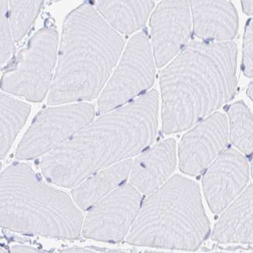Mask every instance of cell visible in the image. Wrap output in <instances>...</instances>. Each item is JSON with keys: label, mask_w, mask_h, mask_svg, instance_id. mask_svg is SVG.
Segmentation results:
<instances>
[{"label": "cell", "mask_w": 253, "mask_h": 253, "mask_svg": "<svg viewBox=\"0 0 253 253\" xmlns=\"http://www.w3.org/2000/svg\"><path fill=\"white\" fill-rule=\"evenodd\" d=\"M158 103V93L152 90L103 113L42 155V175L52 184L74 188L97 171L138 155L155 141Z\"/></svg>", "instance_id": "6da1fadb"}, {"label": "cell", "mask_w": 253, "mask_h": 253, "mask_svg": "<svg viewBox=\"0 0 253 253\" xmlns=\"http://www.w3.org/2000/svg\"><path fill=\"white\" fill-rule=\"evenodd\" d=\"M237 56L233 42L193 41L163 70L164 133L188 130L234 98Z\"/></svg>", "instance_id": "7a4b0ae2"}, {"label": "cell", "mask_w": 253, "mask_h": 253, "mask_svg": "<svg viewBox=\"0 0 253 253\" xmlns=\"http://www.w3.org/2000/svg\"><path fill=\"white\" fill-rule=\"evenodd\" d=\"M125 40L92 4L83 3L63 23L57 65L47 103L91 101L105 87Z\"/></svg>", "instance_id": "3957f363"}, {"label": "cell", "mask_w": 253, "mask_h": 253, "mask_svg": "<svg viewBox=\"0 0 253 253\" xmlns=\"http://www.w3.org/2000/svg\"><path fill=\"white\" fill-rule=\"evenodd\" d=\"M74 202L66 194L42 182L28 164L15 162L1 173L0 223L4 229L78 239L84 219Z\"/></svg>", "instance_id": "277c9868"}, {"label": "cell", "mask_w": 253, "mask_h": 253, "mask_svg": "<svg viewBox=\"0 0 253 253\" xmlns=\"http://www.w3.org/2000/svg\"><path fill=\"white\" fill-rule=\"evenodd\" d=\"M210 230L200 187L174 175L149 194L126 241L135 246L193 251L204 243Z\"/></svg>", "instance_id": "5b68a950"}, {"label": "cell", "mask_w": 253, "mask_h": 253, "mask_svg": "<svg viewBox=\"0 0 253 253\" xmlns=\"http://www.w3.org/2000/svg\"><path fill=\"white\" fill-rule=\"evenodd\" d=\"M58 52L55 26L41 29L10 64L4 67L2 91L39 102L50 90Z\"/></svg>", "instance_id": "8992f818"}, {"label": "cell", "mask_w": 253, "mask_h": 253, "mask_svg": "<svg viewBox=\"0 0 253 253\" xmlns=\"http://www.w3.org/2000/svg\"><path fill=\"white\" fill-rule=\"evenodd\" d=\"M155 65L148 35L144 31L135 34L101 93L99 112L103 114L112 111L144 94L154 83Z\"/></svg>", "instance_id": "52a82bcc"}, {"label": "cell", "mask_w": 253, "mask_h": 253, "mask_svg": "<svg viewBox=\"0 0 253 253\" xmlns=\"http://www.w3.org/2000/svg\"><path fill=\"white\" fill-rule=\"evenodd\" d=\"M94 115V106L85 102L42 110L18 146L16 158L30 160L46 154L91 123Z\"/></svg>", "instance_id": "ba28073f"}, {"label": "cell", "mask_w": 253, "mask_h": 253, "mask_svg": "<svg viewBox=\"0 0 253 253\" xmlns=\"http://www.w3.org/2000/svg\"><path fill=\"white\" fill-rule=\"evenodd\" d=\"M141 193L131 184L120 185L89 209L82 234L92 240L119 243L125 239L138 215Z\"/></svg>", "instance_id": "9c48e42d"}, {"label": "cell", "mask_w": 253, "mask_h": 253, "mask_svg": "<svg viewBox=\"0 0 253 253\" xmlns=\"http://www.w3.org/2000/svg\"><path fill=\"white\" fill-rule=\"evenodd\" d=\"M229 139V123L222 113H213L201 121L180 142L178 156L182 172L200 175L226 150Z\"/></svg>", "instance_id": "30bf717a"}, {"label": "cell", "mask_w": 253, "mask_h": 253, "mask_svg": "<svg viewBox=\"0 0 253 253\" xmlns=\"http://www.w3.org/2000/svg\"><path fill=\"white\" fill-rule=\"evenodd\" d=\"M192 15L187 0H164L151 15L152 49L156 65L162 67L188 44Z\"/></svg>", "instance_id": "8fae6325"}, {"label": "cell", "mask_w": 253, "mask_h": 253, "mask_svg": "<svg viewBox=\"0 0 253 253\" xmlns=\"http://www.w3.org/2000/svg\"><path fill=\"white\" fill-rule=\"evenodd\" d=\"M250 177L249 164L242 153L226 149L206 169L203 186L206 200L215 214L224 211L243 193Z\"/></svg>", "instance_id": "7c38bea8"}, {"label": "cell", "mask_w": 253, "mask_h": 253, "mask_svg": "<svg viewBox=\"0 0 253 253\" xmlns=\"http://www.w3.org/2000/svg\"><path fill=\"white\" fill-rule=\"evenodd\" d=\"M194 35L205 42H229L237 35L239 18L230 0H188Z\"/></svg>", "instance_id": "4fadbf2b"}, {"label": "cell", "mask_w": 253, "mask_h": 253, "mask_svg": "<svg viewBox=\"0 0 253 253\" xmlns=\"http://www.w3.org/2000/svg\"><path fill=\"white\" fill-rule=\"evenodd\" d=\"M176 143L169 139L139 153L133 161L130 184L140 193L150 194L157 191L170 178L175 170Z\"/></svg>", "instance_id": "5bb4252c"}, {"label": "cell", "mask_w": 253, "mask_h": 253, "mask_svg": "<svg viewBox=\"0 0 253 253\" xmlns=\"http://www.w3.org/2000/svg\"><path fill=\"white\" fill-rule=\"evenodd\" d=\"M221 214L211 238L219 243L253 244V184Z\"/></svg>", "instance_id": "9a60e30c"}, {"label": "cell", "mask_w": 253, "mask_h": 253, "mask_svg": "<svg viewBox=\"0 0 253 253\" xmlns=\"http://www.w3.org/2000/svg\"><path fill=\"white\" fill-rule=\"evenodd\" d=\"M132 162V159L124 160L85 178L72 190L74 202L83 210L91 208L127 179Z\"/></svg>", "instance_id": "2e32d148"}, {"label": "cell", "mask_w": 253, "mask_h": 253, "mask_svg": "<svg viewBox=\"0 0 253 253\" xmlns=\"http://www.w3.org/2000/svg\"><path fill=\"white\" fill-rule=\"evenodd\" d=\"M92 5L121 35H130L145 25L155 0H92Z\"/></svg>", "instance_id": "e0dca14e"}, {"label": "cell", "mask_w": 253, "mask_h": 253, "mask_svg": "<svg viewBox=\"0 0 253 253\" xmlns=\"http://www.w3.org/2000/svg\"><path fill=\"white\" fill-rule=\"evenodd\" d=\"M31 107L23 101L16 100L6 93L1 94L0 123V157L7 154L16 137L26 123Z\"/></svg>", "instance_id": "ac0fdd59"}, {"label": "cell", "mask_w": 253, "mask_h": 253, "mask_svg": "<svg viewBox=\"0 0 253 253\" xmlns=\"http://www.w3.org/2000/svg\"><path fill=\"white\" fill-rule=\"evenodd\" d=\"M229 137L232 143L246 155L253 153V116L243 101H237L227 110Z\"/></svg>", "instance_id": "d6986e66"}, {"label": "cell", "mask_w": 253, "mask_h": 253, "mask_svg": "<svg viewBox=\"0 0 253 253\" xmlns=\"http://www.w3.org/2000/svg\"><path fill=\"white\" fill-rule=\"evenodd\" d=\"M44 0H8L9 20L14 42L29 32Z\"/></svg>", "instance_id": "ffe728a7"}, {"label": "cell", "mask_w": 253, "mask_h": 253, "mask_svg": "<svg viewBox=\"0 0 253 253\" xmlns=\"http://www.w3.org/2000/svg\"><path fill=\"white\" fill-rule=\"evenodd\" d=\"M1 65L3 69L8 65L15 53L14 40L9 20L8 0H1Z\"/></svg>", "instance_id": "44dd1931"}, {"label": "cell", "mask_w": 253, "mask_h": 253, "mask_svg": "<svg viewBox=\"0 0 253 253\" xmlns=\"http://www.w3.org/2000/svg\"><path fill=\"white\" fill-rule=\"evenodd\" d=\"M243 70L248 78H253V18L246 25L243 42Z\"/></svg>", "instance_id": "7402d4cb"}, {"label": "cell", "mask_w": 253, "mask_h": 253, "mask_svg": "<svg viewBox=\"0 0 253 253\" xmlns=\"http://www.w3.org/2000/svg\"><path fill=\"white\" fill-rule=\"evenodd\" d=\"M12 253H42L44 251L38 250L28 246H14L11 249Z\"/></svg>", "instance_id": "603a6c76"}, {"label": "cell", "mask_w": 253, "mask_h": 253, "mask_svg": "<svg viewBox=\"0 0 253 253\" xmlns=\"http://www.w3.org/2000/svg\"><path fill=\"white\" fill-rule=\"evenodd\" d=\"M241 3L246 14L253 15V0H241Z\"/></svg>", "instance_id": "cb8c5ba5"}, {"label": "cell", "mask_w": 253, "mask_h": 253, "mask_svg": "<svg viewBox=\"0 0 253 253\" xmlns=\"http://www.w3.org/2000/svg\"><path fill=\"white\" fill-rule=\"evenodd\" d=\"M247 94L248 97L253 101V81L251 83L249 87H248Z\"/></svg>", "instance_id": "d4e9b609"}, {"label": "cell", "mask_w": 253, "mask_h": 253, "mask_svg": "<svg viewBox=\"0 0 253 253\" xmlns=\"http://www.w3.org/2000/svg\"><path fill=\"white\" fill-rule=\"evenodd\" d=\"M252 175L253 178V157L252 161Z\"/></svg>", "instance_id": "484cf974"}]
</instances>
